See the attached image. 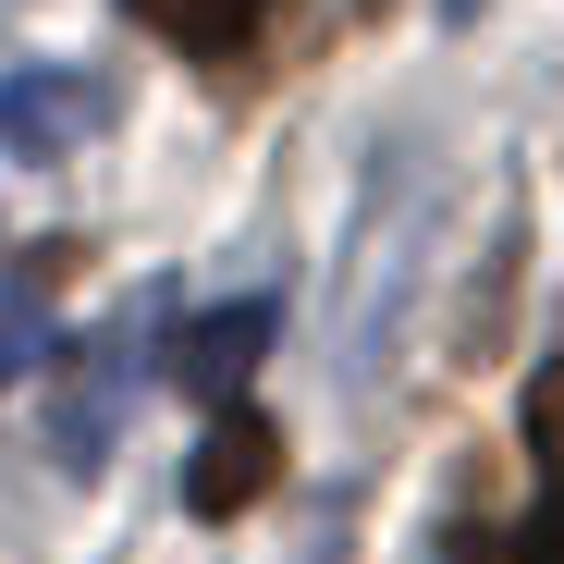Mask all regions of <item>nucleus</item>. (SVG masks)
Returning a JSON list of instances; mask_svg holds the SVG:
<instances>
[{"label":"nucleus","mask_w":564,"mask_h":564,"mask_svg":"<svg viewBox=\"0 0 564 564\" xmlns=\"http://www.w3.org/2000/svg\"><path fill=\"white\" fill-rule=\"evenodd\" d=\"M135 381H148V368H135V332H99V344H86V368L62 381L50 442H62V466H74V479L111 454V417H123V393H135Z\"/></svg>","instance_id":"obj_2"},{"label":"nucleus","mask_w":564,"mask_h":564,"mask_svg":"<svg viewBox=\"0 0 564 564\" xmlns=\"http://www.w3.org/2000/svg\"><path fill=\"white\" fill-rule=\"evenodd\" d=\"M270 356V295H246V307H221V319H197V332H184V381H197L209 405H234V381H246V368Z\"/></svg>","instance_id":"obj_4"},{"label":"nucleus","mask_w":564,"mask_h":564,"mask_svg":"<svg viewBox=\"0 0 564 564\" xmlns=\"http://www.w3.org/2000/svg\"><path fill=\"white\" fill-rule=\"evenodd\" d=\"M454 564H564V479H540V503H528L516 528H491V540H466Z\"/></svg>","instance_id":"obj_6"},{"label":"nucleus","mask_w":564,"mask_h":564,"mask_svg":"<svg viewBox=\"0 0 564 564\" xmlns=\"http://www.w3.org/2000/svg\"><path fill=\"white\" fill-rule=\"evenodd\" d=\"M99 123H111V86L99 74H0V135H13V148L62 160V148H86Z\"/></svg>","instance_id":"obj_3"},{"label":"nucleus","mask_w":564,"mask_h":564,"mask_svg":"<svg viewBox=\"0 0 564 564\" xmlns=\"http://www.w3.org/2000/svg\"><path fill=\"white\" fill-rule=\"evenodd\" d=\"M50 282V270H37ZM37 282H13V295H0V381H13V368H25V344H37V319H25V295H37Z\"/></svg>","instance_id":"obj_8"},{"label":"nucleus","mask_w":564,"mask_h":564,"mask_svg":"<svg viewBox=\"0 0 564 564\" xmlns=\"http://www.w3.org/2000/svg\"><path fill=\"white\" fill-rule=\"evenodd\" d=\"M270 479H282V430H270L258 405H221V417H209V442H197V466H184V503L221 528V516H246Z\"/></svg>","instance_id":"obj_1"},{"label":"nucleus","mask_w":564,"mask_h":564,"mask_svg":"<svg viewBox=\"0 0 564 564\" xmlns=\"http://www.w3.org/2000/svg\"><path fill=\"white\" fill-rule=\"evenodd\" d=\"M123 13H135L148 37H172V50H197V62H234V50L270 25V0H123Z\"/></svg>","instance_id":"obj_5"},{"label":"nucleus","mask_w":564,"mask_h":564,"mask_svg":"<svg viewBox=\"0 0 564 564\" xmlns=\"http://www.w3.org/2000/svg\"><path fill=\"white\" fill-rule=\"evenodd\" d=\"M528 454H540V479H564V356L528 368Z\"/></svg>","instance_id":"obj_7"}]
</instances>
